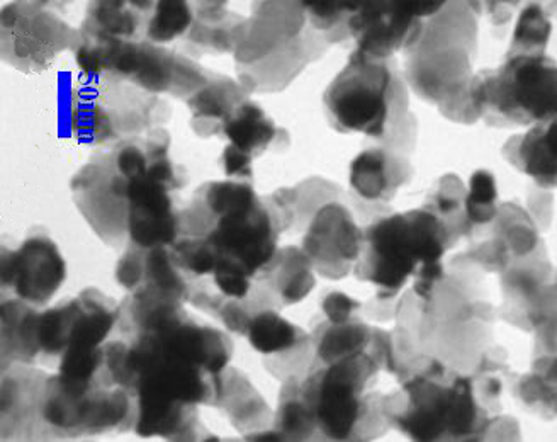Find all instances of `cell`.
I'll list each match as a JSON object with an SVG mask.
<instances>
[{"mask_svg": "<svg viewBox=\"0 0 557 442\" xmlns=\"http://www.w3.org/2000/svg\"><path fill=\"white\" fill-rule=\"evenodd\" d=\"M113 151L117 171L126 179L128 244L172 247L177 242L178 214L171 193L183 183L169 159V135L153 130L121 142Z\"/></svg>", "mask_w": 557, "mask_h": 442, "instance_id": "cell-1", "label": "cell"}, {"mask_svg": "<svg viewBox=\"0 0 557 442\" xmlns=\"http://www.w3.org/2000/svg\"><path fill=\"white\" fill-rule=\"evenodd\" d=\"M368 254L357 268L360 280L380 287V298H392L418 274V295L429 296L441 280L444 235L441 221L429 211H408L383 218L366 232Z\"/></svg>", "mask_w": 557, "mask_h": 442, "instance_id": "cell-2", "label": "cell"}, {"mask_svg": "<svg viewBox=\"0 0 557 442\" xmlns=\"http://www.w3.org/2000/svg\"><path fill=\"white\" fill-rule=\"evenodd\" d=\"M41 417L48 434L57 438L128 431L135 423V396L109 380L108 372L96 383L78 386L54 375L45 384Z\"/></svg>", "mask_w": 557, "mask_h": 442, "instance_id": "cell-3", "label": "cell"}, {"mask_svg": "<svg viewBox=\"0 0 557 442\" xmlns=\"http://www.w3.org/2000/svg\"><path fill=\"white\" fill-rule=\"evenodd\" d=\"M81 45V29L66 24L48 2H12L2 9L0 53L23 74H41L62 51H77Z\"/></svg>", "mask_w": 557, "mask_h": 442, "instance_id": "cell-4", "label": "cell"}, {"mask_svg": "<svg viewBox=\"0 0 557 442\" xmlns=\"http://www.w3.org/2000/svg\"><path fill=\"white\" fill-rule=\"evenodd\" d=\"M375 369L377 357L364 351L330 363L306 381L299 396L323 434L337 441L352 438L366 410L362 392Z\"/></svg>", "mask_w": 557, "mask_h": 442, "instance_id": "cell-5", "label": "cell"}, {"mask_svg": "<svg viewBox=\"0 0 557 442\" xmlns=\"http://www.w3.org/2000/svg\"><path fill=\"white\" fill-rule=\"evenodd\" d=\"M392 72L383 60L356 53L325 94V105L341 132L380 136L389 116Z\"/></svg>", "mask_w": 557, "mask_h": 442, "instance_id": "cell-6", "label": "cell"}, {"mask_svg": "<svg viewBox=\"0 0 557 442\" xmlns=\"http://www.w3.org/2000/svg\"><path fill=\"white\" fill-rule=\"evenodd\" d=\"M70 187L75 206L97 237L109 247H121L128 237V199L114 151L94 157L74 175Z\"/></svg>", "mask_w": 557, "mask_h": 442, "instance_id": "cell-7", "label": "cell"}, {"mask_svg": "<svg viewBox=\"0 0 557 442\" xmlns=\"http://www.w3.org/2000/svg\"><path fill=\"white\" fill-rule=\"evenodd\" d=\"M480 101L505 114L550 120L556 113V69L546 57H515L496 77L481 84Z\"/></svg>", "mask_w": 557, "mask_h": 442, "instance_id": "cell-8", "label": "cell"}, {"mask_svg": "<svg viewBox=\"0 0 557 442\" xmlns=\"http://www.w3.org/2000/svg\"><path fill=\"white\" fill-rule=\"evenodd\" d=\"M444 2H359L347 26L357 51L369 59L384 60L414 36V21L429 16Z\"/></svg>", "mask_w": 557, "mask_h": 442, "instance_id": "cell-9", "label": "cell"}, {"mask_svg": "<svg viewBox=\"0 0 557 442\" xmlns=\"http://www.w3.org/2000/svg\"><path fill=\"white\" fill-rule=\"evenodd\" d=\"M65 275V259L48 235H33L16 250H2V287L33 307L47 305Z\"/></svg>", "mask_w": 557, "mask_h": 442, "instance_id": "cell-10", "label": "cell"}, {"mask_svg": "<svg viewBox=\"0 0 557 442\" xmlns=\"http://www.w3.org/2000/svg\"><path fill=\"white\" fill-rule=\"evenodd\" d=\"M411 393V408L407 419L401 420V426L414 439H432L444 434L445 429H450L454 434L469 432L476 420V405L471 395V383L468 380H457L449 389L438 384L417 381L407 386Z\"/></svg>", "mask_w": 557, "mask_h": 442, "instance_id": "cell-11", "label": "cell"}, {"mask_svg": "<svg viewBox=\"0 0 557 442\" xmlns=\"http://www.w3.org/2000/svg\"><path fill=\"white\" fill-rule=\"evenodd\" d=\"M362 233L352 217L337 202L323 206L314 214L302 241V253L325 278H342L360 256Z\"/></svg>", "mask_w": 557, "mask_h": 442, "instance_id": "cell-12", "label": "cell"}, {"mask_svg": "<svg viewBox=\"0 0 557 442\" xmlns=\"http://www.w3.org/2000/svg\"><path fill=\"white\" fill-rule=\"evenodd\" d=\"M48 375L26 365L5 369L2 378V439H32L38 427L45 426L41 417L45 384Z\"/></svg>", "mask_w": 557, "mask_h": 442, "instance_id": "cell-13", "label": "cell"}, {"mask_svg": "<svg viewBox=\"0 0 557 442\" xmlns=\"http://www.w3.org/2000/svg\"><path fill=\"white\" fill-rule=\"evenodd\" d=\"M38 319L36 307L23 299L2 302V371L14 365H35L41 354Z\"/></svg>", "mask_w": 557, "mask_h": 442, "instance_id": "cell-14", "label": "cell"}, {"mask_svg": "<svg viewBox=\"0 0 557 442\" xmlns=\"http://www.w3.org/2000/svg\"><path fill=\"white\" fill-rule=\"evenodd\" d=\"M156 2H90L81 32L123 41H144Z\"/></svg>", "mask_w": 557, "mask_h": 442, "instance_id": "cell-15", "label": "cell"}, {"mask_svg": "<svg viewBox=\"0 0 557 442\" xmlns=\"http://www.w3.org/2000/svg\"><path fill=\"white\" fill-rule=\"evenodd\" d=\"M221 128L230 140V150L236 151L250 162L253 157L268 150L269 145L278 136L275 124L253 102L236 106Z\"/></svg>", "mask_w": 557, "mask_h": 442, "instance_id": "cell-16", "label": "cell"}, {"mask_svg": "<svg viewBox=\"0 0 557 442\" xmlns=\"http://www.w3.org/2000/svg\"><path fill=\"white\" fill-rule=\"evenodd\" d=\"M263 274L286 305L301 302L314 287L310 259L295 247H286L281 253H275L271 265L263 269Z\"/></svg>", "mask_w": 557, "mask_h": 442, "instance_id": "cell-17", "label": "cell"}, {"mask_svg": "<svg viewBox=\"0 0 557 442\" xmlns=\"http://www.w3.org/2000/svg\"><path fill=\"white\" fill-rule=\"evenodd\" d=\"M350 186L368 201H380L392 196L398 184L393 177L386 151H362L350 165Z\"/></svg>", "mask_w": 557, "mask_h": 442, "instance_id": "cell-18", "label": "cell"}, {"mask_svg": "<svg viewBox=\"0 0 557 442\" xmlns=\"http://www.w3.org/2000/svg\"><path fill=\"white\" fill-rule=\"evenodd\" d=\"M245 335L260 354L286 353L301 342V330L283 319L277 311L260 310L248 322Z\"/></svg>", "mask_w": 557, "mask_h": 442, "instance_id": "cell-19", "label": "cell"}, {"mask_svg": "<svg viewBox=\"0 0 557 442\" xmlns=\"http://www.w3.org/2000/svg\"><path fill=\"white\" fill-rule=\"evenodd\" d=\"M556 123L546 128H534L523 138L520 147L523 171L542 186L556 184Z\"/></svg>", "mask_w": 557, "mask_h": 442, "instance_id": "cell-20", "label": "cell"}, {"mask_svg": "<svg viewBox=\"0 0 557 442\" xmlns=\"http://www.w3.org/2000/svg\"><path fill=\"white\" fill-rule=\"evenodd\" d=\"M371 342V329L362 326V323H350V320L341 323V326L332 323V327L320 339L318 357L325 365H330V363L337 361L342 357L364 353Z\"/></svg>", "mask_w": 557, "mask_h": 442, "instance_id": "cell-21", "label": "cell"}, {"mask_svg": "<svg viewBox=\"0 0 557 442\" xmlns=\"http://www.w3.org/2000/svg\"><path fill=\"white\" fill-rule=\"evenodd\" d=\"M238 98H240V93L236 89L235 84L226 78L214 82V84L208 82L189 99V108L193 111L194 120L211 121V123L220 121L223 126L226 118L238 106L235 105Z\"/></svg>", "mask_w": 557, "mask_h": 442, "instance_id": "cell-22", "label": "cell"}, {"mask_svg": "<svg viewBox=\"0 0 557 442\" xmlns=\"http://www.w3.org/2000/svg\"><path fill=\"white\" fill-rule=\"evenodd\" d=\"M190 23L193 12L186 2H157L148 17L145 39L162 47L183 36L189 29Z\"/></svg>", "mask_w": 557, "mask_h": 442, "instance_id": "cell-23", "label": "cell"}, {"mask_svg": "<svg viewBox=\"0 0 557 442\" xmlns=\"http://www.w3.org/2000/svg\"><path fill=\"white\" fill-rule=\"evenodd\" d=\"M498 198L495 177L490 172L478 171L469 183L468 198H466V211L469 220L474 223H487L496 214L495 201Z\"/></svg>", "mask_w": 557, "mask_h": 442, "instance_id": "cell-24", "label": "cell"}, {"mask_svg": "<svg viewBox=\"0 0 557 442\" xmlns=\"http://www.w3.org/2000/svg\"><path fill=\"white\" fill-rule=\"evenodd\" d=\"M550 26L546 17L542 14L541 8L531 5L522 12L519 26L515 32L513 45H523V47H537L546 45L549 38Z\"/></svg>", "mask_w": 557, "mask_h": 442, "instance_id": "cell-25", "label": "cell"}, {"mask_svg": "<svg viewBox=\"0 0 557 442\" xmlns=\"http://www.w3.org/2000/svg\"><path fill=\"white\" fill-rule=\"evenodd\" d=\"M359 2H302V9L310 12L311 21L320 29H330L344 16H350Z\"/></svg>", "mask_w": 557, "mask_h": 442, "instance_id": "cell-26", "label": "cell"}, {"mask_svg": "<svg viewBox=\"0 0 557 442\" xmlns=\"http://www.w3.org/2000/svg\"><path fill=\"white\" fill-rule=\"evenodd\" d=\"M360 307V303L356 299L348 298L344 293H330L325 299H323V311L329 317L330 323L341 326V323L348 322L352 317L354 311Z\"/></svg>", "mask_w": 557, "mask_h": 442, "instance_id": "cell-27", "label": "cell"}]
</instances>
